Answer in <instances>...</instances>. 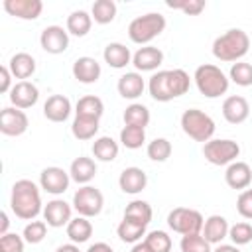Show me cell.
Returning a JSON list of instances; mask_svg holds the SVG:
<instances>
[{
  "label": "cell",
  "instance_id": "obj_1",
  "mask_svg": "<svg viewBox=\"0 0 252 252\" xmlns=\"http://www.w3.org/2000/svg\"><path fill=\"white\" fill-rule=\"evenodd\" d=\"M41 187H37L32 179H18L12 185L10 209L22 220H35L39 213H43L41 205Z\"/></svg>",
  "mask_w": 252,
  "mask_h": 252
},
{
  "label": "cell",
  "instance_id": "obj_2",
  "mask_svg": "<svg viewBox=\"0 0 252 252\" xmlns=\"http://www.w3.org/2000/svg\"><path fill=\"white\" fill-rule=\"evenodd\" d=\"M248 49H250V37L240 28L226 30L222 35H219L213 41V55L224 63L240 61L248 53Z\"/></svg>",
  "mask_w": 252,
  "mask_h": 252
},
{
  "label": "cell",
  "instance_id": "obj_3",
  "mask_svg": "<svg viewBox=\"0 0 252 252\" xmlns=\"http://www.w3.org/2000/svg\"><path fill=\"white\" fill-rule=\"evenodd\" d=\"M193 81H195L197 91L207 98H219L226 94L228 85H230V79L220 71V67L213 63L199 65L193 73Z\"/></svg>",
  "mask_w": 252,
  "mask_h": 252
},
{
  "label": "cell",
  "instance_id": "obj_4",
  "mask_svg": "<svg viewBox=\"0 0 252 252\" xmlns=\"http://www.w3.org/2000/svg\"><path fill=\"white\" fill-rule=\"evenodd\" d=\"M163 30H165V18L159 12H148L130 22L128 37H130V41L144 47V45H150L152 39L161 35Z\"/></svg>",
  "mask_w": 252,
  "mask_h": 252
},
{
  "label": "cell",
  "instance_id": "obj_5",
  "mask_svg": "<svg viewBox=\"0 0 252 252\" xmlns=\"http://www.w3.org/2000/svg\"><path fill=\"white\" fill-rule=\"evenodd\" d=\"M181 130L191 140L207 144L209 140H213L217 126H215V120L207 112H203L199 108H189L181 114Z\"/></svg>",
  "mask_w": 252,
  "mask_h": 252
},
{
  "label": "cell",
  "instance_id": "obj_6",
  "mask_svg": "<svg viewBox=\"0 0 252 252\" xmlns=\"http://www.w3.org/2000/svg\"><path fill=\"white\" fill-rule=\"evenodd\" d=\"M203 224H205V219L195 209L175 207L167 215V226L173 232L181 234V236H185V234H199L203 230Z\"/></svg>",
  "mask_w": 252,
  "mask_h": 252
},
{
  "label": "cell",
  "instance_id": "obj_7",
  "mask_svg": "<svg viewBox=\"0 0 252 252\" xmlns=\"http://www.w3.org/2000/svg\"><path fill=\"white\" fill-rule=\"evenodd\" d=\"M203 156L213 165H230L240 156V146L238 142L228 140V138L209 140L203 146Z\"/></svg>",
  "mask_w": 252,
  "mask_h": 252
},
{
  "label": "cell",
  "instance_id": "obj_8",
  "mask_svg": "<svg viewBox=\"0 0 252 252\" xmlns=\"http://www.w3.org/2000/svg\"><path fill=\"white\" fill-rule=\"evenodd\" d=\"M102 207H104V197L93 185H81L73 195V209L79 213V217L93 219L100 215Z\"/></svg>",
  "mask_w": 252,
  "mask_h": 252
},
{
  "label": "cell",
  "instance_id": "obj_9",
  "mask_svg": "<svg viewBox=\"0 0 252 252\" xmlns=\"http://www.w3.org/2000/svg\"><path fill=\"white\" fill-rule=\"evenodd\" d=\"M71 175L63 167L49 165L39 173V187L49 195H63L69 189Z\"/></svg>",
  "mask_w": 252,
  "mask_h": 252
},
{
  "label": "cell",
  "instance_id": "obj_10",
  "mask_svg": "<svg viewBox=\"0 0 252 252\" xmlns=\"http://www.w3.org/2000/svg\"><path fill=\"white\" fill-rule=\"evenodd\" d=\"M30 126V120H28V114L16 106H6L2 108L0 112V132L4 136H22Z\"/></svg>",
  "mask_w": 252,
  "mask_h": 252
},
{
  "label": "cell",
  "instance_id": "obj_11",
  "mask_svg": "<svg viewBox=\"0 0 252 252\" xmlns=\"http://www.w3.org/2000/svg\"><path fill=\"white\" fill-rule=\"evenodd\" d=\"M39 45L51 55H59L69 47V32L61 26H47L39 35Z\"/></svg>",
  "mask_w": 252,
  "mask_h": 252
},
{
  "label": "cell",
  "instance_id": "obj_12",
  "mask_svg": "<svg viewBox=\"0 0 252 252\" xmlns=\"http://www.w3.org/2000/svg\"><path fill=\"white\" fill-rule=\"evenodd\" d=\"M37 100H39V89L30 81H18L10 91V102L20 110L32 108Z\"/></svg>",
  "mask_w": 252,
  "mask_h": 252
},
{
  "label": "cell",
  "instance_id": "obj_13",
  "mask_svg": "<svg viewBox=\"0 0 252 252\" xmlns=\"http://www.w3.org/2000/svg\"><path fill=\"white\" fill-rule=\"evenodd\" d=\"M43 220L51 228H61L71 222V205L63 199H51L43 207Z\"/></svg>",
  "mask_w": 252,
  "mask_h": 252
},
{
  "label": "cell",
  "instance_id": "obj_14",
  "mask_svg": "<svg viewBox=\"0 0 252 252\" xmlns=\"http://www.w3.org/2000/svg\"><path fill=\"white\" fill-rule=\"evenodd\" d=\"M4 10L20 20H37L43 10L41 0H4Z\"/></svg>",
  "mask_w": 252,
  "mask_h": 252
},
{
  "label": "cell",
  "instance_id": "obj_15",
  "mask_svg": "<svg viewBox=\"0 0 252 252\" xmlns=\"http://www.w3.org/2000/svg\"><path fill=\"white\" fill-rule=\"evenodd\" d=\"M224 181L230 189H238V191H244L250 187L252 183V167L246 163V161H232L230 165H226V171H224Z\"/></svg>",
  "mask_w": 252,
  "mask_h": 252
},
{
  "label": "cell",
  "instance_id": "obj_16",
  "mask_svg": "<svg viewBox=\"0 0 252 252\" xmlns=\"http://www.w3.org/2000/svg\"><path fill=\"white\" fill-rule=\"evenodd\" d=\"M100 63L94 59V57H89V55H83L79 59H75L73 63V77L83 83V85H93L100 79Z\"/></svg>",
  "mask_w": 252,
  "mask_h": 252
},
{
  "label": "cell",
  "instance_id": "obj_17",
  "mask_svg": "<svg viewBox=\"0 0 252 252\" xmlns=\"http://www.w3.org/2000/svg\"><path fill=\"white\" fill-rule=\"evenodd\" d=\"M250 114V104L240 94H230L222 102V116L228 124H242Z\"/></svg>",
  "mask_w": 252,
  "mask_h": 252
},
{
  "label": "cell",
  "instance_id": "obj_18",
  "mask_svg": "<svg viewBox=\"0 0 252 252\" xmlns=\"http://www.w3.org/2000/svg\"><path fill=\"white\" fill-rule=\"evenodd\" d=\"M161 63H163V51L159 47H154V45H144L132 55V65L136 67L138 73L140 71L142 73L144 71H156Z\"/></svg>",
  "mask_w": 252,
  "mask_h": 252
},
{
  "label": "cell",
  "instance_id": "obj_19",
  "mask_svg": "<svg viewBox=\"0 0 252 252\" xmlns=\"http://www.w3.org/2000/svg\"><path fill=\"white\" fill-rule=\"evenodd\" d=\"M118 185H120V189H122L124 193H128V195H138V193H142V191L146 189V185H148V175H146V171H144L142 167L132 165V167L122 169V173H120V177H118Z\"/></svg>",
  "mask_w": 252,
  "mask_h": 252
},
{
  "label": "cell",
  "instance_id": "obj_20",
  "mask_svg": "<svg viewBox=\"0 0 252 252\" xmlns=\"http://www.w3.org/2000/svg\"><path fill=\"white\" fill-rule=\"evenodd\" d=\"M71 114V100L65 94H51L43 102V116L49 122H65Z\"/></svg>",
  "mask_w": 252,
  "mask_h": 252
},
{
  "label": "cell",
  "instance_id": "obj_21",
  "mask_svg": "<svg viewBox=\"0 0 252 252\" xmlns=\"http://www.w3.org/2000/svg\"><path fill=\"white\" fill-rule=\"evenodd\" d=\"M69 175H71V181H75L79 185H89L96 175V161L93 158L79 156L71 161Z\"/></svg>",
  "mask_w": 252,
  "mask_h": 252
},
{
  "label": "cell",
  "instance_id": "obj_22",
  "mask_svg": "<svg viewBox=\"0 0 252 252\" xmlns=\"http://www.w3.org/2000/svg\"><path fill=\"white\" fill-rule=\"evenodd\" d=\"M228 228H230V224L222 215H211L205 220L201 234L205 236V240L209 244H222V240L228 236Z\"/></svg>",
  "mask_w": 252,
  "mask_h": 252
},
{
  "label": "cell",
  "instance_id": "obj_23",
  "mask_svg": "<svg viewBox=\"0 0 252 252\" xmlns=\"http://www.w3.org/2000/svg\"><path fill=\"white\" fill-rule=\"evenodd\" d=\"M116 89H118V94L122 98H128V100H136L144 89H146V83L142 79V75L138 71H130V73H124L118 83H116Z\"/></svg>",
  "mask_w": 252,
  "mask_h": 252
},
{
  "label": "cell",
  "instance_id": "obj_24",
  "mask_svg": "<svg viewBox=\"0 0 252 252\" xmlns=\"http://www.w3.org/2000/svg\"><path fill=\"white\" fill-rule=\"evenodd\" d=\"M148 91H150V96L158 102L173 100V93H171V85H169V69L154 73L148 81Z\"/></svg>",
  "mask_w": 252,
  "mask_h": 252
},
{
  "label": "cell",
  "instance_id": "obj_25",
  "mask_svg": "<svg viewBox=\"0 0 252 252\" xmlns=\"http://www.w3.org/2000/svg\"><path fill=\"white\" fill-rule=\"evenodd\" d=\"M35 59L26 53V51H20V53H14L10 57V63H8V69L12 73L14 79H20V81H28L33 73H35Z\"/></svg>",
  "mask_w": 252,
  "mask_h": 252
},
{
  "label": "cell",
  "instance_id": "obj_26",
  "mask_svg": "<svg viewBox=\"0 0 252 252\" xmlns=\"http://www.w3.org/2000/svg\"><path fill=\"white\" fill-rule=\"evenodd\" d=\"M102 57H104V63H108L112 69H124L126 65L132 63V53L130 49L120 43V41H110L104 51H102Z\"/></svg>",
  "mask_w": 252,
  "mask_h": 252
},
{
  "label": "cell",
  "instance_id": "obj_27",
  "mask_svg": "<svg viewBox=\"0 0 252 252\" xmlns=\"http://www.w3.org/2000/svg\"><path fill=\"white\" fill-rule=\"evenodd\" d=\"M104 112V102L102 98L94 96V94H87V96H81L75 104V116H83V118H94V120H100Z\"/></svg>",
  "mask_w": 252,
  "mask_h": 252
},
{
  "label": "cell",
  "instance_id": "obj_28",
  "mask_svg": "<svg viewBox=\"0 0 252 252\" xmlns=\"http://www.w3.org/2000/svg\"><path fill=\"white\" fill-rule=\"evenodd\" d=\"M91 26H93V16L85 10H75L67 16V32L75 37H85L89 32H91Z\"/></svg>",
  "mask_w": 252,
  "mask_h": 252
},
{
  "label": "cell",
  "instance_id": "obj_29",
  "mask_svg": "<svg viewBox=\"0 0 252 252\" xmlns=\"http://www.w3.org/2000/svg\"><path fill=\"white\" fill-rule=\"evenodd\" d=\"M152 215H154V211H152L150 203L148 201H142V199H134L124 209V219H128L132 222H138V224H144V226L150 224Z\"/></svg>",
  "mask_w": 252,
  "mask_h": 252
},
{
  "label": "cell",
  "instance_id": "obj_30",
  "mask_svg": "<svg viewBox=\"0 0 252 252\" xmlns=\"http://www.w3.org/2000/svg\"><path fill=\"white\" fill-rule=\"evenodd\" d=\"M122 118H124V126H136V128H144L146 130V126L150 124L152 116H150V108L146 104L132 102V104L126 106Z\"/></svg>",
  "mask_w": 252,
  "mask_h": 252
},
{
  "label": "cell",
  "instance_id": "obj_31",
  "mask_svg": "<svg viewBox=\"0 0 252 252\" xmlns=\"http://www.w3.org/2000/svg\"><path fill=\"white\" fill-rule=\"evenodd\" d=\"M67 236L73 244H83L93 236V224L87 217H75L67 224Z\"/></svg>",
  "mask_w": 252,
  "mask_h": 252
},
{
  "label": "cell",
  "instance_id": "obj_32",
  "mask_svg": "<svg viewBox=\"0 0 252 252\" xmlns=\"http://www.w3.org/2000/svg\"><path fill=\"white\" fill-rule=\"evenodd\" d=\"M118 142H114L110 136H100L93 142V156L98 161H114L118 158Z\"/></svg>",
  "mask_w": 252,
  "mask_h": 252
},
{
  "label": "cell",
  "instance_id": "obj_33",
  "mask_svg": "<svg viewBox=\"0 0 252 252\" xmlns=\"http://www.w3.org/2000/svg\"><path fill=\"white\" fill-rule=\"evenodd\" d=\"M98 122H100V120H94V118L75 116V120H73V124H71V134H73L77 140H81V142L93 140V138L96 136L98 128H100Z\"/></svg>",
  "mask_w": 252,
  "mask_h": 252
},
{
  "label": "cell",
  "instance_id": "obj_34",
  "mask_svg": "<svg viewBox=\"0 0 252 252\" xmlns=\"http://www.w3.org/2000/svg\"><path fill=\"white\" fill-rule=\"evenodd\" d=\"M116 234L122 242L126 244H136V242H142V236H146V226L144 224H138V222H132L128 219H122L118 228H116Z\"/></svg>",
  "mask_w": 252,
  "mask_h": 252
},
{
  "label": "cell",
  "instance_id": "obj_35",
  "mask_svg": "<svg viewBox=\"0 0 252 252\" xmlns=\"http://www.w3.org/2000/svg\"><path fill=\"white\" fill-rule=\"evenodd\" d=\"M91 16L96 24L106 26L116 18V4L112 0H96L91 8Z\"/></svg>",
  "mask_w": 252,
  "mask_h": 252
},
{
  "label": "cell",
  "instance_id": "obj_36",
  "mask_svg": "<svg viewBox=\"0 0 252 252\" xmlns=\"http://www.w3.org/2000/svg\"><path fill=\"white\" fill-rule=\"evenodd\" d=\"M171 152H173V148H171V142H169L167 138H154V140L148 144V148H146L148 158H150L152 161H158V163L165 161V159L171 156Z\"/></svg>",
  "mask_w": 252,
  "mask_h": 252
},
{
  "label": "cell",
  "instance_id": "obj_37",
  "mask_svg": "<svg viewBox=\"0 0 252 252\" xmlns=\"http://www.w3.org/2000/svg\"><path fill=\"white\" fill-rule=\"evenodd\" d=\"M146 142V130L136 126H124L120 130V144L128 150H138Z\"/></svg>",
  "mask_w": 252,
  "mask_h": 252
},
{
  "label": "cell",
  "instance_id": "obj_38",
  "mask_svg": "<svg viewBox=\"0 0 252 252\" xmlns=\"http://www.w3.org/2000/svg\"><path fill=\"white\" fill-rule=\"evenodd\" d=\"M144 242L152 252H171V236L165 230H152L144 236Z\"/></svg>",
  "mask_w": 252,
  "mask_h": 252
},
{
  "label": "cell",
  "instance_id": "obj_39",
  "mask_svg": "<svg viewBox=\"0 0 252 252\" xmlns=\"http://www.w3.org/2000/svg\"><path fill=\"white\" fill-rule=\"evenodd\" d=\"M228 79L238 87H250L252 85V65L246 61L232 63V67L228 71Z\"/></svg>",
  "mask_w": 252,
  "mask_h": 252
},
{
  "label": "cell",
  "instance_id": "obj_40",
  "mask_svg": "<svg viewBox=\"0 0 252 252\" xmlns=\"http://www.w3.org/2000/svg\"><path fill=\"white\" fill-rule=\"evenodd\" d=\"M169 85H171L173 98H177V96H183L189 91L191 79H189L187 71H183V69H169Z\"/></svg>",
  "mask_w": 252,
  "mask_h": 252
},
{
  "label": "cell",
  "instance_id": "obj_41",
  "mask_svg": "<svg viewBox=\"0 0 252 252\" xmlns=\"http://www.w3.org/2000/svg\"><path fill=\"white\" fill-rule=\"evenodd\" d=\"M179 248H181V252H213L211 244L205 240V236L201 232L199 234H185V236H181Z\"/></svg>",
  "mask_w": 252,
  "mask_h": 252
},
{
  "label": "cell",
  "instance_id": "obj_42",
  "mask_svg": "<svg viewBox=\"0 0 252 252\" xmlns=\"http://www.w3.org/2000/svg\"><path fill=\"white\" fill-rule=\"evenodd\" d=\"M47 234V222L45 220H30L26 226H24V240L28 244H39Z\"/></svg>",
  "mask_w": 252,
  "mask_h": 252
},
{
  "label": "cell",
  "instance_id": "obj_43",
  "mask_svg": "<svg viewBox=\"0 0 252 252\" xmlns=\"http://www.w3.org/2000/svg\"><path fill=\"white\" fill-rule=\"evenodd\" d=\"M228 238L234 246H244L252 240V224L250 222H236L228 228Z\"/></svg>",
  "mask_w": 252,
  "mask_h": 252
},
{
  "label": "cell",
  "instance_id": "obj_44",
  "mask_svg": "<svg viewBox=\"0 0 252 252\" xmlns=\"http://www.w3.org/2000/svg\"><path fill=\"white\" fill-rule=\"evenodd\" d=\"M173 10H181L185 16H199L205 10L203 0H181V2H165Z\"/></svg>",
  "mask_w": 252,
  "mask_h": 252
},
{
  "label": "cell",
  "instance_id": "obj_45",
  "mask_svg": "<svg viewBox=\"0 0 252 252\" xmlns=\"http://www.w3.org/2000/svg\"><path fill=\"white\" fill-rule=\"evenodd\" d=\"M24 236L16 232H8L0 236V252H24Z\"/></svg>",
  "mask_w": 252,
  "mask_h": 252
},
{
  "label": "cell",
  "instance_id": "obj_46",
  "mask_svg": "<svg viewBox=\"0 0 252 252\" xmlns=\"http://www.w3.org/2000/svg\"><path fill=\"white\" fill-rule=\"evenodd\" d=\"M236 211L242 219L252 220V189L240 191V195L236 199Z\"/></svg>",
  "mask_w": 252,
  "mask_h": 252
},
{
  "label": "cell",
  "instance_id": "obj_47",
  "mask_svg": "<svg viewBox=\"0 0 252 252\" xmlns=\"http://www.w3.org/2000/svg\"><path fill=\"white\" fill-rule=\"evenodd\" d=\"M12 73H10V69H8V65H2L0 67V93H10L12 91Z\"/></svg>",
  "mask_w": 252,
  "mask_h": 252
},
{
  "label": "cell",
  "instance_id": "obj_48",
  "mask_svg": "<svg viewBox=\"0 0 252 252\" xmlns=\"http://www.w3.org/2000/svg\"><path fill=\"white\" fill-rule=\"evenodd\" d=\"M87 252H114V250H112L110 244H106V242H94V244H91V246L87 248Z\"/></svg>",
  "mask_w": 252,
  "mask_h": 252
},
{
  "label": "cell",
  "instance_id": "obj_49",
  "mask_svg": "<svg viewBox=\"0 0 252 252\" xmlns=\"http://www.w3.org/2000/svg\"><path fill=\"white\" fill-rule=\"evenodd\" d=\"M213 252H240V248L234 244H217V248Z\"/></svg>",
  "mask_w": 252,
  "mask_h": 252
},
{
  "label": "cell",
  "instance_id": "obj_50",
  "mask_svg": "<svg viewBox=\"0 0 252 252\" xmlns=\"http://www.w3.org/2000/svg\"><path fill=\"white\" fill-rule=\"evenodd\" d=\"M55 252H81V250H79V246H77V244L69 242V244H61V246H57V250H55Z\"/></svg>",
  "mask_w": 252,
  "mask_h": 252
},
{
  "label": "cell",
  "instance_id": "obj_51",
  "mask_svg": "<svg viewBox=\"0 0 252 252\" xmlns=\"http://www.w3.org/2000/svg\"><path fill=\"white\" fill-rule=\"evenodd\" d=\"M0 219H2V226H0V236H4V234H8V224H10V220H8V215H6V213H2V215H0Z\"/></svg>",
  "mask_w": 252,
  "mask_h": 252
},
{
  "label": "cell",
  "instance_id": "obj_52",
  "mask_svg": "<svg viewBox=\"0 0 252 252\" xmlns=\"http://www.w3.org/2000/svg\"><path fill=\"white\" fill-rule=\"evenodd\" d=\"M130 252H152V250H150V248H148V244L142 240V242H136V244L132 246V250H130Z\"/></svg>",
  "mask_w": 252,
  "mask_h": 252
}]
</instances>
